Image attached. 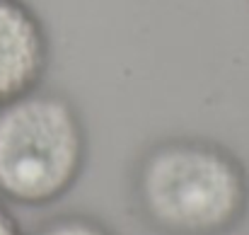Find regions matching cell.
Returning a JSON list of instances; mask_svg holds the SVG:
<instances>
[{"mask_svg":"<svg viewBox=\"0 0 249 235\" xmlns=\"http://www.w3.org/2000/svg\"><path fill=\"white\" fill-rule=\"evenodd\" d=\"M131 199L158 235H230L249 214V170L213 138L169 136L138 156Z\"/></svg>","mask_w":249,"mask_h":235,"instance_id":"1","label":"cell"},{"mask_svg":"<svg viewBox=\"0 0 249 235\" xmlns=\"http://www.w3.org/2000/svg\"><path fill=\"white\" fill-rule=\"evenodd\" d=\"M87 131L78 107L58 90L34 87L0 104V199L41 209L83 177Z\"/></svg>","mask_w":249,"mask_h":235,"instance_id":"2","label":"cell"},{"mask_svg":"<svg viewBox=\"0 0 249 235\" xmlns=\"http://www.w3.org/2000/svg\"><path fill=\"white\" fill-rule=\"evenodd\" d=\"M51 59L49 32L24 0H0V104L41 85Z\"/></svg>","mask_w":249,"mask_h":235,"instance_id":"3","label":"cell"},{"mask_svg":"<svg viewBox=\"0 0 249 235\" xmlns=\"http://www.w3.org/2000/svg\"><path fill=\"white\" fill-rule=\"evenodd\" d=\"M29 235H116L114 228H109L102 218L71 211V214H58L46 221H41Z\"/></svg>","mask_w":249,"mask_h":235,"instance_id":"4","label":"cell"},{"mask_svg":"<svg viewBox=\"0 0 249 235\" xmlns=\"http://www.w3.org/2000/svg\"><path fill=\"white\" fill-rule=\"evenodd\" d=\"M0 235H27L22 231L17 216L10 211L7 201H2V199H0Z\"/></svg>","mask_w":249,"mask_h":235,"instance_id":"5","label":"cell"}]
</instances>
